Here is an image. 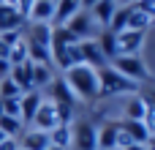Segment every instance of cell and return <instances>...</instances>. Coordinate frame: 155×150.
I'll return each mask as SVG.
<instances>
[{
	"label": "cell",
	"instance_id": "obj_21",
	"mask_svg": "<svg viewBox=\"0 0 155 150\" xmlns=\"http://www.w3.org/2000/svg\"><path fill=\"white\" fill-rule=\"evenodd\" d=\"M134 5V3H131ZM131 5H120L117 11H114V16H112V22H109V27L106 30H112V33H123L125 27H128V14H131Z\"/></svg>",
	"mask_w": 155,
	"mask_h": 150
},
{
	"label": "cell",
	"instance_id": "obj_37",
	"mask_svg": "<svg viewBox=\"0 0 155 150\" xmlns=\"http://www.w3.org/2000/svg\"><path fill=\"white\" fill-rule=\"evenodd\" d=\"M114 3H117V5H131L134 0H114Z\"/></svg>",
	"mask_w": 155,
	"mask_h": 150
},
{
	"label": "cell",
	"instance_id": "obj_11",
	"mask_svg": "<svg viewBox=\"0 0 155 150\" xmlns=\"http://www.w3.org/2000/svg\"><path fill=\"white\" fill-rule=\"evenodd\" d=\"M79 11H82V0H54V16H52L54 27H63Z\"/></svg>",
	"mask_w": 155,
	"mask_h": 150
},
{
	"label": "cell",
	"instance_id": "obj_39",
	"mask_svg": "<svg viewBox=\"0 0 155 150\" xmlns=\"http://www.w3.org/2000/svg\"><path fill=\"white\" fill-rule=\"evenodd\" d=\"M0 3H5V5H14V8H16V0H0Z\"/></svg>",
	"mask_w": 155,
	"mask_h": 150
},
{
	"label": "cell",
	"instance_id": "obj_32",
	"mask_svg": "<svg viewBox=\"0 0 155 150\" xmlns=\"http://www.w3.org/2000/svg\"><path fill=\"white\" fill-rule=\"evenodd\" d=\"M33 3H35V0H16V11H19L22 16H27V11H30Z\"/></svg>",
	"mask_w": 155,
	"mask_h": 150
},
{
	"label": "cell",
	"instance_id": "obj_3",
	"mask_svg": "<svg viewBox=\"0 0 155 150\" xmlns=\"http://www.w3.org/2000/svg\"><path fill=\"white\" fill-rule=\"evenodd\" d=\"M114 66V71L117 74H123L125 79H131V82H144V79H150V71H147V66H144V60L139 57V55H120V57H114L112 60Z\"/></svg>",
	"mask_w": 155,
	"mask_h": 150
},
{
	"label": "cell",
	"instance_id": "obj_33",
	"mask_svg": "<svg viewBox=\"0 0 155 150\" xmlns=\"http://www.w3.org/2000/svg\"><path fill=\"white\" fill-rule=\"evenodd\" d=\"M8 71H11V63H8L5 57H0V79H5V77H8Z\"/></svg>",
	"mask_w": 155,
	"mask_h": 150
},
{
	"label": "cell",
	"instance_id": "obj_16",
	"mask_svg": "<svg viewBox=\"0 0 155 150\" xmlns=\"http://www.w3.org/2000/svg\"><path fill=\"white\" fill-rule=\"evenodd\" d=\"M49 134V145L52 148H68L71 145V123H57L52 131H46Z\"/></svg>",
	"mask_w": 155,
	"mask_h": 150
},
{
	"label": "cell",
	"instance_id": "obj_40",
	"mask_svg": "<svg viewBox=\"0 0 155 150\" xmlns=\"http://www.w3.org/2000/svg\"><path fill=\"white\" fill-rule=\"evenodd\" d=\"M3 11H5V3H0V14H3Z\"/></svg>",
	"mask_w": 155,
	"mask_h": 150
},
{
	"label": "cell",
	"instance_id": "obj_27",
	"mask_svg": "<svg viewBox=\"0 0 155 150\" xmlns=\"http://www.w3.org/2000/svg\"><path fill=\"white\" fill-rule=\"evenodd\" d=\"M11 96H22V90L16 87V82L14 79H0V98H11Z\"/></svg>",
	"mask_w": 155,
	"mask_h": 150
},
{
	"label": "cell",
	"instance_id": "obj_36",
	"mask_svg": "<svg viewBox=\"0 0 155 150\" xmlns=\"http://www.w3.org/2000/svg\"><path fill=\"white\" fill-rule=\"evenodd\" d=\"M125 150H150V148H147V145H128Z\"/></svg>",
	"mask_w": 155,
	"mask_h": 150
},
{
	"label": "cell",
	"instance_id": "obj_20",
	"mask_svg": "<svg viewBox=\"0 0 155 150\" xmlns=\"http://www.w3.org/2000/svg\"><path fill=\"white\" fill-rule=\"evenodd\" d=\"M120 126L131 134V139H134L136 145H147V142H150V134H147V128H144L142 120H125V123H120Z\"/></svg>",
	"mask_w": 155,
	"mask_h": 150
},
{
	"label": "cell",
	"instance_id": "obj_17",
	"mask_svg": "<svg viewBox=\"0 0 155 150\" xmlns=\"http://www.w3.org/2000/svg\"><path fill=\"white\" fill-rule=\"evenodd\" d=\"M25 22V16L14 8V5H5V11L0 14V33H8V30H19Z\"/></svg>",
	"mask_w": 155,
	"mask_h": 150
},
{
	"label": "cell",
	"instance_id": "obj_14",
	"mask_svg": "<svg viewBox=\"0 0 155 150\" xmlns=\"http://www.w3.org/2000/svg\"><path fill=\"white\" fill-rule=\"evenodd\" d=\"M114 11H117V3H114V0H98V3L90 8V14H93L95 25H104V27H109V22H112Z\"/></svg>",
	"mask_w": 155,
	"mask_h": 150
},
{
	"label": "cell",
	"instance_id": "obj_42",
	"mask_svg": "<svg viewBox=\"0 0 155 150\" xmlns=\"http://www.w3.org/2000/svg\"><path fill=\"white\" fill-rule=\"evenodd\" d=\"M3 139H5V134H3V131H0V142H3Z\"/></svg>",
	"mask_w": 155,
	"mask_h": 150
},
{
	"label": "cell",
	"instance_id": "obj_18",
	"mask_svg": "<svg viewBox=\"0 0 155 150\" xmlns=\"http://www.w3.org/2000/svg\"><path fill=\"white\" fill-rule=\"evenodd\" d=\"M150 25H153V19L134 3V5H131V14H128V27H125V30H142V33H144Z\"/></svg>",
	"mask_w": 155,
	"mask_h": 150
},
{
	"label": "cell",
	"instance_id": "obj_30",
	"mask_svg": "<svg viewBox=\"0 0 155 150\" xmlns=\"http://www.w3.org/2000/svg\"><path fill=\"white\" fill-rule=\"evenodd\" d=\"M139 98H142V101H144V104H147L150 109H155V87H147V90H144V93H142Z\"/></svg>",
	"mask_w": 155,
	"mask_h": 150
},
{
	"label": "cell",
	"instance_id": "obj_31",
	"mask_svg": "<svg viewBox=\"0 0 155 150\" xmlns=\"http://www.w3.org/2000/svg\"><path fill=\"white\" fill-rule=\"evenodd\" d=\"M0 150H19V139H14V137H5V139L0 142Z\"/></svg>",
	"mask_w": 155,
	"mask_h": 150
},
{
	"label": "cell",
	"instance_id": "obj_29",
	"mask_svg": "<svg viewBox=\"0 0 155 150\" xmlns=\"http://www.w3.org/2000/svg\"><path fill=\"white\" fill-rule=\"evenodd\" d=\"M142 123H144L147 134H150V137H155V109H150V107H147V115H144V120H142Z\"/></svg>",
	"mask_w": 155,
	"mask_h": 150
},
{
	"label": "cell",
	"instance_id": "obj_23",
	"mask_svg": "<svg viewBox=\"0 0 155 150\" xmlns=\"http://www.w3.org/2000/svg\"><path fill=\"white\" fill-rule=\"evenodd\" d=\"M44 85H52V71L46 63H33V87H44Z\"/></svg>",
	"mask_w": 155,
	"mask_h": 150
},
{
	"label": "cell",
	"instance_id": "obj_10",
	"mask_svg": "<svg viewBox=\"0 0 155 150\" xmlns=\"http://www.w3.org/2000/svg\"><path fill=\"white\" fill-rule=\"evenodd\" d=\"M41 101H44V96H41L38 90H30V93H22V96H19V118H22V123H25V120L33 123V118H35Z\"/></svg>",
	"mask_w": 155,
	"mask_h": 150
},
{
	"label": "cell",
	"instance_id": "obj_8",
	"mask_svg": "<svg viewBox=\"0 0 155 150\" xmlns=\"http://www.w3.org/2000/svg\"><path fill=\"white\" fill-rule=\"evenodd\" d=\"M57 123H60V118H57L54 104L44 98V101H41V107H38V112H35V118H33V126H35L38 131H52Z\"/></svg>",
	"mask_w": 155,
	"mask_h": 150
},
{
	"label": "cell",
	"instance_id": "obj_43",
	"mask_svg": "<svg viewBox=\"0 0 155 150\" xmlns=\"http://www.w3.org/2000/svg\"><path fill=\"white\" fill-rule=\"evenodd\" d=\"M112 150H117V148H112Z\"/></svg>",
	"mask_w": 155,
	"mask_h": 150
},
{
	"label": "cell",
	"instance_id": "obj_35",
	"mask_svg": "<svg viewBox=\"0 0 155 150\" xmlns=\"http://www.w3.org/2000/svg\"><path fill=\"white\" fill-rule=\"evenodd\" d=\"M95 3H98V0H82V8H84V11H90Z\"/></svg>",
	"mask_w": 155,
	"mask_h": 150
},
{
	"label": "cell",
	"instance_id": "obj_1",
	"mask_svg": "<svg viewBox=\"0 0 155 150\" xmlns=\"http://www.w3.org/2000/svg\"><path fill=\"white\" fill-rule=\"evenodd\" d=\"M65 85L74 96L84 98V101H93L98 98V74L90 68V66H74L65 71Z\"/></svg>",
	"mask_w": 155,
	"mask_h": 150
},
{
	"label": "cell",
	"instance_id": "obj_38",
	"mask_svg": "<svg viewBox=\"0 0 155 150\" xmlns=\"http://www.w3.org/2000/svg\"><path fill=\"white\" fill-rule=\"evenodd\" d=\"M147 148H150V150H155V137H150V142H147Z\"/></svg>",
	"mask_w": 155,
	"mask_h": 150
},
{
	"label": "cell",
	"instance_id": "obj_19",
	"mask_svg": "<svg viewBox=\"0 0 155 150\" xmlns=\"http://www.w3.org/2000/svg\"><path fill=\"white\" fill-rule=\"evenodd\" d=\"M114 139H117V123H106L101 131H95L98 150H112L114 148Z\"/></svg>",
	"mask_w": 155,
	"mask_h": 150
},
{
	"label": "cell",
	"instance_id": "obj_12",
	"mask_svg": "<svg viewBox=\"0 0 155 150\" xmlns=\"http://www.w3.org/2000/svg\"><path fill=\"white\" fill-rule=\"evenodd\" d=\"M49 148V134L46 131H22L19 134V150H46Z\"/></svg>",
	"mask_w": 155,
	"mask_h": 150
},
{
	"label": "cell",
	"instance_id": "obj_5",
	"mask_svg": "<svg viewBox=\"0 0 155 150\" xmlns=\"http://www.w3.org/2000/svg\"><path fill=\"white\" fill-rule=\"evenodd\" d=\"M144 44V33L142 30H123V33H114V55H139Z\"/></svg>",
	"mask_w": 155,
	"mask_h": 150
},
{
	"label": "cell",
	"instance_id": "obj_26",
	"mask_svg": "<svg viewBox=\"0 0 155 150\" xmlns=\"http://www.w3.org/2000/svg\"><path fill=\"white\" fill-rule=\"evenodd\" d=\"M144 115H147V104H144L142 98H134V101H128L125 120H144Z\"/></svg>",
	"mask_w": 155,
	"mask_h": 150
},
{
	"label": "cell",
	"instance_id": "obj_9",
	"mask_svg": "<svg viewBox=\"0 0 155 150\" xmlns=\"http://www.w3.org/2000/svg\"><path fill=\"white\" fill-rule=\"evenodd\" d=\"M8 79H14L22 93L35 90V87H33V60H25V63H19V66H11Z\"/></svg>",
	"mask_w": 155,
	"mask_h": 150
},
{
	"label": "cell",
	"instance_id": "obj_7",
	"mask_svg": "<svg viewBox=\"0 0 155 150\" xmlns=\"http://www.w3.org/2000/svg\"><path fill=\"white\" fill-rule=\"evenodd\" d=\"M79 52H82V63H84V66H90L93 71H98V68L109 66V60L104 57V52H101V46H98V41H95V38L79 41Z\"/></svg>",
	"mask_w": 155,
	"mask_h": 150
},
{
	"label": "cell",
	"instance_id": "obj_25",
	"mask_svg": "<svg viewBox=\"0 0 155 150\" xmlns=\"http://www.w3.org/2000/svg\"><path fill=\"white\" fill-rule=\"evenodd\" d=\"M98 46H101V52H104L106 60H114V57H117V55H114V33H112V30L98 33Z\"/></svg>",
	"mask_w": 155,
	"mask_h": 150
},
{
	"label": "cell",
	"instance_id": "obj_28",
	"mask_svg": "<svg viewBox=\"0 0 155 150\" xmlns=\"http://www.w3.org/2000/svg\"><path fill=\"white\" fill-rule=\"evenodd\" d=\"M128 145H136V142H134V139H131V134L117 123V139H114V148H117V150H125Z\"/></svg>",
	"mask_w": 155,
	"mask_h": 150
},
{
	"label": "cell",
	"instance_id": "obj_34",
	"mask_svg": "<svg viewBox=\"0 0 155 150\" xmlns=\"http://www.w3.org/2000/svg\"><path fill=\"white\" fill-rule=\"evenodd\" d=\"M0 57L8 60V44H3V38H0Z\"/></svg>",
	"mask_w": 155,
	"mask_h": 150
},
{
	"label": "cell",
	"instance_id": "obj_4",
	"mask_svg": "<svg viewBox=\"0 0 155 150\" xmlns=\"http://www.w3.org/2000/svg\"><path fill=\"white\" fill-rule=\"evenodd\" d=\"M63 27H65V30H68L76 41H79V38H82V41H87V38H93V36H98L93 14H90V11H84V8H82L79 14H74V16H71Z\"/></svg>",
	"mask_w": 155,
	"mask_h": 150
},
{
	"label": "cell",
	"instance_id": "obj_41",
	"mask_svg": "<svg viewBox=\"0 0 155 150\" xmlns=\"http://www.w3.org/2000/svg\"><path fill=\"white\" fill-rule=\"evenodd\" d=\"M46 150H63V148H52V145H49V148H46Z\"/></svg>",
	"mask_w": 155,
	"mask_h": 150
},
{
	"label": "cell",
	"instance_id": "obj_13",
	"mask_svg": "<svg viewBox=\"0 0 155 150\" xmlns=\"http://www.w3.org/2000/svg\"><path fill=\"white\" fill-rule=\"evenodd\" d=\"M25 41L49 49V41H52V27H49V22H35V25L30 27V33L25 36Z\"/></svg>",
	"mask_w": 155,
	"mask_h": 150
},
{
	"label": "cell",
	"instance_id": "obj_22",
	"mask_svg": "<svg viewBox=\"0 0 155 150\" xmlns=\"http://www.w3.org/2000/svg\"><path fill=\"white\" fill-rule=\"evenodd\" d=\"M22 128H25V123H22L19 118H8V115H0V131H3L5 137H14V139H19Z\"/></svg>",
	"mask_w": 155,
	"mask_h": 150
},
{
	"label": "cell",
	"instance_id": "obj_6",
	"mask_svg": "<svg viewBox=\"0 0 155 150\" xmlns=\"http://www.w3.org/2000/svg\"><path fill=\"white\" fill-rule=\"evenodd\" d=\"M71 142L79 150H98L95 142V126L87 120H79L76 126H71Z\"/></svg>",
	"mask_w": 155,
	"mask_h": 150
},
{
	"label": "cell",
	"instance_id": "obj_24",
	"mask_svg": "<svg viewBox=\"0 0 155 150\" xmlns=\"http://www.w3.org/2000/svg\"><path fill=\"white\" fill-rule=\"evenodd\" d=\"M25 60H30V57H27V41H25V36H22V38L8 49V63H11V66H19V63H25Z\"/></svg>",
	"mask_w": 155,
	"mask_h": 150
},
{
	"label": "cell",
	"instance_id": "obj_15",
	"mask_svg": "<svg viewBox=\"0 0 155 150\" xmlns=\"http://www.w3.org/2000/svg\"><path fill=\"white\" fill-rule=\"evenodd\" d=\"M27 16L33 22H49L54 16V0H35L27 11Z\"/></svg>",
	"mask_w": 155,
	"mask_h": 150
},
{
	"label": "cell",
	"instance_id": "obj_2",
	"mask_svg": "<svg viewBox=\"0 0 155 150\" xmlns=\"http://www.w3.org/2000/svg\"><path fill=\"white\" fill-rule=\"evenodd\" d=\"M95 74H98V96H114V93H134V90H139L136 82L125 79V77L117 74L112 66H104V68H98Z\"/></svg>",
	"mask_w": 155,
	"mask_h": 150
}]
</instances>
